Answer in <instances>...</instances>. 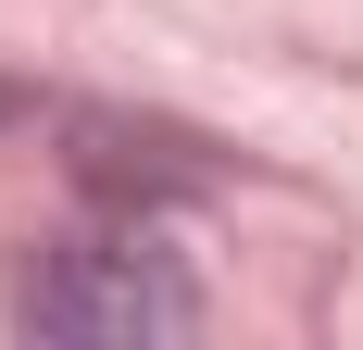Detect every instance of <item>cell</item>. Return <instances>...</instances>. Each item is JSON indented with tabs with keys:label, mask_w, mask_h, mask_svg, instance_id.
<instances>
[{
	"label": "cell",
	"mask_w": 363,
	"mask_h": 350,
	"mask_svg": "<svg viewBox=\"0 0 363 350\" xmlns=\"http://www.w3.org/2000/svg\"><path fill=\"white\" fill-rule=\"evenodd\" d=\"M26 325L75 338V350H138V338H188L201 300H188L163 238H75L26 276Z\"/></svg>",
	"instance_id": "cell-1"
}]
</instances>
